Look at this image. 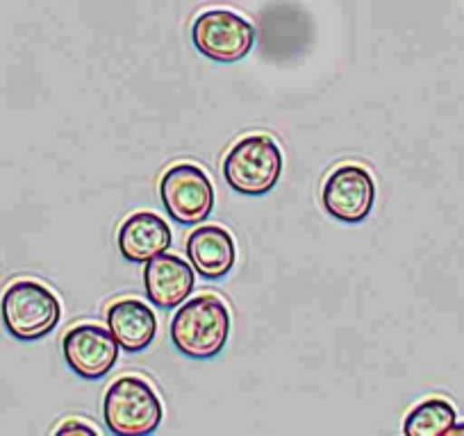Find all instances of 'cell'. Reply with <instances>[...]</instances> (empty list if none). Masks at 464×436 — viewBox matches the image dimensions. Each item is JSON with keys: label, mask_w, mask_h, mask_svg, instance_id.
<instances>
[{"label": "cell", "mask_w": 464, "mask_h": 436, "mask_svg": "<svg viewBox=\"0 0 464 436\" xmlns=\"http://www.w3.org/2000/svg\"><path fill=\"white\" fill-rule=\"evenodd\" d=\"M171 341L189 359H212L230 336V311L214 293H203L178 307L171 318Z\"/></svg>", "instance_id": "obj_1"}, {"label": "cell", "mask_w": 464, "mask_h": 436, "mask_svg": "<svg viewBox=\"0 0 464 436\" xmlns=\"http://www.w3.org/2000/svg\"><path fill=\"white\" fill-rule=\"evenodd\" d=\"M0 316L7 335L16 341H39L51 335L62 318L55 293L34 280H16L0 300Z\"/></svg>", "instance_id": "obj_2"}, {"label": "cell", "mask_w": 464, "mask_h": 436, "mask_svg": "<svg viewBox=\"0 0 464 436\" xmlns=\"http://www.w3.org/2000/svg\"><path fill=\"white\" fill-rule=\"evenodd\" d=\"M162 416V400L149 382L135 375H123L111 382L102 400V418L107 430L116 436L153 434Z\"/></svg>", "instance_id": "obj_3"}, {"label": "cell", "mask_w": 464, "mask_h": 436, "mask_svg": "<svg viewBox=\"0 0 464 436\" xmlns=\"http://www.w3.org/2000/svg\"><path fill=\"white\" fill-rule=\"evenodd\" d=\"M283 173V153L269 135L239 139L223 159V177L232 191L242 195H265L278 185Z\"/></svg>", "instance_id": "obj_4"}, {"label": "cell", "mask_w": 464, "mask_h": 436, "mask_svg": "<svg viewBox=\"0 0 464 436\" xmlns=\"http://www.w3.org/2000/svg\"><path fill=\"white\" fill-rule=\"evenodd\" d=\"M160 198L178 225H200L214 209V186L203 168L180 162L160 180Z\"/></svg>", "instance_id": "obj_5"}, {"label": "cell", "mask_w": 464, "mask_h": 436, "mask_svg": "<svg viewBox=\"0 0 464 436\" xmlns=\"http://www.w3.org/2000/svg\"><path fill=\"white\" fill-rule=\"evenodd\" d=\"M196 51L218 64L239 62L256 46V28L251 21L230 10L203 12L191 25Z\"/></svg>", "instance_id": "obj_6"}, {"label": "cell", "mask_w": 464, "mask_h": 436, "mask_svg": "<svg viewBox=\"0 0 464 436\" xmlns=\"http://www.w3.org/2000/svg\"><path fill=\"white\" fill-rule=\"evenodd\" d=\"M324 209L339 223H362L376 203V182L360 164H342L324 185Z\"/></svg>", "instance_id": "obj_7"}, {"label": "cell", "mask_w": 464, "mask_h": 436, "mask_svg": "<svg viewBox=\"0 0 464 436\" xmlns=\"http://www.w3.org/2000/svg\"><path fill=\"white\" fill-rule=\"evenodd\" d=\"M62 350L71 371L82 380H102L119 359V344L110 327L82 323L71 327L62 339Z\"/></svg>", "instance_id": "obj_8"}, {"label": "cell", "mask_w": 464, "mask_h": 436, "mask_svg": "<svg viewBox=\"0 0 464 436\" xmlns=\"http://www.w3.org/2000/svg\"><path fill=\"white\" fill-rule=\"evenodd\" d=\"M194 284V266L187 264L182 257L162 252V255L146 261V298H149L155 307H160V309H176V307H180L182 302L191 296Z\"/></svg>", "instance_id": "obj_9"}, {"label": "cell", "mask_w": 464, "mask_h": 436, "mask_svg": "<svg viewBox=\"0 0 464 436\" xmlns=\"http://www.w3.org/2000/svg\"><path fill=\"white\" fill-rule=\"evenodd\" d=\"M173 234L164 218L153 212H137L119 228V251L132 264H146L171 248Z\"/></svg>", "instance_id": "obj_10"}, {"label": "cell", "mask_w": 464, "mask_h": 436, "mask_svg": "<svg viewBox=\"0 0 464 436\" xmlns=\"http://www.w3.org/2000/svg\"><path fill=\"white\" fill-rule=\"evenodd\" d=\"M187 257L200 278L221 280L237 261V248L226 228L200 225L187 239Z\"/></svg>", "instance_id": "obj_11"}, {"label": "cell", "mask_w": 464, "mask_h": 436, "mask_svg": "<svg viewBox=\"0 0 464 436\" xmlns=\"http://www.w3.org/2000/svg\"><path fill=\"white\" fill-rule=\"evenodd\" d=\"M107 327L119 348L126 353H141L158 335V316L146 302L123 298L107 309Z\"/></svg>", "instance_id": "obj_12"}, {"label": "cell", "mask_w": 464, "mask_h": 436, "mask_svg": "<svg viewBox=\"0 0 464 436\" xmlns=\"http://www.w3.org/2000/svg\"><path fill=\"white\" fill-rule=\"evenodd\" d=\"M458 422L453 404L444 398H428L408 413L403 422L405 436H444Z\"/></svg>", "instance_id": "obj_13"}, {"label": "cell", "mask_w": 464, "mask_h": 436, "mask_svg": "<svg viewBox=\"0 0 464 436\" xmlns=\"http://www.w3.org/2000/svg\"><path fill=\"white\" fill-rule=\"evenodd\" d=\"M55 434H98V430L89 422H80L78 418H73V421H66L55 427Z\"/></svg>", "instance_id": "obj_14"}, {"label": "cell", "mask_w": 464, "mask_h": 436, "mask_svg": "<svg viewBox=\"0 0 464 436\" xmlns=\"http://www.w3.org/2000/svg\"><path fill=\"white\" fill-rule=\"evenodd\" d=\"M449 434H464V422H455Z\"/></svg>", "instance_id": "obj_15"}]
</instances>
